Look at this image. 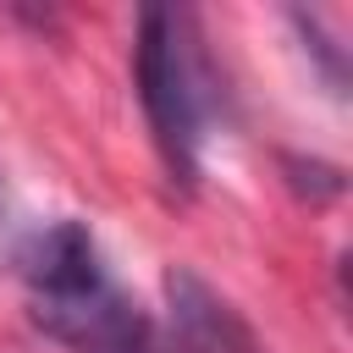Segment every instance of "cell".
I'll return each instance as SVG.
<instances>
[{
  "instance_id": "cell-1",
  "label": "cell",
  "mask_w": 353,
  "mask_h": 353,
  "mask_svg": "<svg viewBox=\"0 0 353 353\" xmlns=\"http://www.w3.org/2000/svg\"><path fill=\"white\" fill-rule=\"evenodd\" d=\"M22 281L33 320L77 353H154V331L138 303L105 270V254L83 221H50L22 248Z\"/></svg>"
},
{
  "instance_id": "cell-2",
  "label": "cell",
  "mask_w": 353,
  "mask_h": 353,
  "mask_svg": "<svg viewBox=\"0 0 353 353\" xmlns=\"http://www.w3.org/2000/svg\"><path fill=\"white\" fill-rule=\"evenodd\" d=\"M132 77L138 99L154 132V149L171 171V182L199 176V149H204V61L193 50V22L188 11L171 6H143L138 11V44H132Z\"/></svg>"
},
{
  "instance_id": "cell-3",
  "label": "cell",
  "mask_w": 353,
  "mask_h": 353,
  "mask_svg": "<svg viewBox=\"0 0 353 353\" xmlns=\"http://www.w3.org/2000/svg\"><path fill=\"white\" fill-rule=\"evenodd\" d=\"M160 353H265L254 325L188 265L165 270V325Z\"/></svg>"
}]
</instances>
